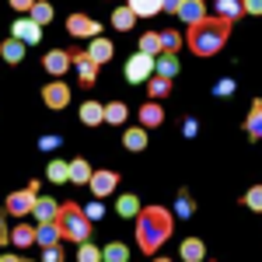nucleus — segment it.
Here are the masks:
<instances>
[{"instance_id":"f257e3e1","label":"nucleus","mask_w":262,"mask_h":262,"mask_svg":"<svg viewBox=\"0 0 262 262\" xmlns=\"http://www.w3.org/2000/svg\"><path fill=\"white\" fill-rule=\"evenodd\" d=\"M175 231V217L164 210V206H140L137 213V242H140L143 255H158L168 238Z\"/></svg>"},{"instance_id":"f03ea898","label":"nucleus","mask_w":262,"mask_h":262,"mask_svg":"<svg viewBox=\"0 0 262 262\" xmlns=\"http://www.w3.org/2000/svg\"><path fill=\"white\" fill-rule=\"evenodd\" d=\"M231 25H234V21L217 18V14H206V18H200L196 25H189L185 46H189L196 56H213V53H221L224 46H227V39H231Z\"/></svg>"},{"instance_id":"7ed1b4c3","label":"nucleus","mask_w":262,"mask_h":262,"mask_svg":"<svg viewBox=\"0 0 262 262\" xmlns=\"http://www.w3.org/2000/svg\"><path fill=\"white\" fill-rule=\"evenodd\" d=\"M56 224H60V238L63 242H84V238H91V221L84 217L81 203H74V200L60 206Z\"/></svg>"},{"instance_id":"20e7f679","label":"nucleus","mask_w":262,"mask_h":262,"mask_svg":"<svg viewBox=\"0 0 262 262\" xmlns=\"http://www.w3.org/2000/svg\"><path fill=\"white\" fill-rule=\"evenodd\" d=\"M35 196H39V185L32 182V185H25L18 192H11L7 203H4V210L11 213V217H25V213H32V206H35Z\"/></svg>"},{"instance_id":"39448f33","label":"nucleus","mask_w":262,"mask_h":262,"mask_svg":"<svg viewBox=\"0 0 262 262\" xmlns=\"http://www.w3.org/2000/svg\"><path fill=\"white\" fill-rule=\"evenodd\" d=\"M116 185H119V171H112V168L91 171V179H88V189L95 192V200H105V196H112V192H116Z\"/></svg>"},{"instance_id":"423d86ee","label":"nucleus","mask_w":262,"mask_h":262,"mask_svg":"<svg viewBox=\"0 0 262 262\" xmlns=\"http://www.w3.org/2000/svg\"><path fill=\"white\" fill-rule=\"evenodd\" d=\"M150 74H154V56H147V53H137V56H129V60H126V81H129V84L147 81Z\"/></svg>"},{"instance_id":"0eeeda50","label":"nucleus","mask_w":262,"mask_h":262,"mask_svg":"<svg viewBox=\"0 0 262 262\" xmlns=\"http://www.w3.org/2000/svg\"><path fill=\"white\" fill-rule=\"evenodd\" d=\"M42 101H46V108L60 112V108H67V105H70V88L56 77L53 84H46V88H42Z\"/></svg>"},{"instance_id":"6e6552de","label":"nucleus","mask_w":262,"mask_h":262,"mask_svg":"<svg viewBox=\"0 0 262 262\" xmlns=\"http://www.w3.org/2000/svg\"><path fill=\"white\" fill-rule=\"evenodd\" d=\"M11 35L18 42H25V46H35V42L42 39V25H35L28 14H21V18H14V25H11Z\"/></svg>"},{"instance_id":"1a4fd4ad","label":"nucleus","mask_w":262,"mask_h":262,"mask_svg":"<svg viewBox=\"0 0 262 262\" xmlns=\"http://www.w3.org/2000/svg\"><path fill=\"white\" fill-rule=\"evenodd\" d=\"M67 32H70L74 39H95V35H101V25L91 21L88 14H70V18H67Z\"/></svg>"},{"instance_id":"9d476101","label":"nucleus","mask_w":262,"mask_h":262,"mask_svg":"<svg viewBox=\"0 0 262 262\" xmlns=\"http://www.w3.org/2000/svg\"><path fill=\"white\" fill-rule=\"evenodd\" d=\"M70 67H77L81 88H91V84H95V77H98V63L91 60L88 53H70Z\"/></svg>"},{"instance_id":"9b49d317","label":"nucleus","mask_w":262,"mask_h":262,"mask_svg":"<svg viewBox=\"0 0 262 262\" xmlns=\"http://www.w3.org/2000/svg\"><path fill=\"white\" fill-rule=\"evenodd\" d=\"M42 67H46V74L63 77V74L70 70V53H67V49H49V53L42 56Z\"/></svg>"},{"instance_id":"f8f14e48","label":"nucleus","mask_w":262,"mask_h":262,"mask_svg":"<svg viewBox=\"0 0 262 262\" xmlns=\"http://www.w3.org/2000/svg\"><path fill=\"white\" fill-rule=\"evenodd\" d=\"M137 116H140V126L143 129H154V126H161L164 122V108H161V101H143L140 105V112H137Z\"/></svg>"},{"instance_id":"ddd939ff","label":"nucleus","mask_w":262,"mask_h":262,"mask_svg":"<svg viewBox=\"0 0 262 262\" xmlns=\"http://www.w3.org/2000/svg\"><path fill=\"white\" fill-rule=\"evenodd\" d=\"M122 147H126L129 154L147 150V129H143V126H129V129H122Z\"/></svg>"},{"instance_id":"4468645a","label":"nucleus","mask_w":262,"mask_h":262,"mask_svg":"<svg viewBox=\"0 0 262 262\" xmlns=\"http://www.w3.org/2000/svg\"><path fill=\"white\" fill-rule=\"evenodd\" d=\"M112 53H116V46H112V39H105V35H101V39L95 35V39H91V46H88V56L98 63V67L112 60Z\"/></svg>"},{"instance_id":"2eb2a0df","label":"nucleus","mask_w":262,"mask_h":262,"mask_svg":"<svg viewBox=\"0 0 262 262\" xmlns=\"http://www.w3.org/2000/svg\"><path fill=\"white\" fill-rule=\"evenodd\" d=\"M91 171H95V168L84 161V158H74V161H67V182H74V185H88Z\"/></svg>"},{"instance_id":"dca6fc26","label":"nucleus","mask_w":262,"mask_h":262,"mask_svg":"<svg viewBox=\"0 0 262 262\" xmlns=\"http://www.w3.org/2000/svg\"><path fill=\"white\" fill-rule=\"evenodd\" d=\"M175 14H179L185 25H196L200 18H206V4H203V0H182Z\"/></svg>"},{"instance_id":"f3484780","label":"nucleus","mask_w":262,"mask_h":262,"mask_svg":"<svg viewBox=\"0 0 262 262\" xmlns=\"http://www.w3.org/2000/svg\"><path fill=\"white\" fill-rule=\"evenodd\" d=\"M25 49H28V46H25V42H18L14 35L0 42V56H4V63H11V67H18V63L25 60Z\"/></svg>"},{"instance_id":"a211bd4d","label":"nucleus","mask_w":262,"mask_h":262,"mask_svg":"<svg viewBox=\"0 0 262 262\" xmlns=\"http://www.w3.org/2000/svg\"><path fill=\"white\" fill-rule=\"evenodd\" d=\"M35 242H39V245L63 242V238H60V224H56V221H39V227H35Z\"/></svg>"},{"instance_id":"6ab92c4d","label":"nucleus","mask_w":262,"mask_h":262,"mask_svg":"<svg viewBox=\"0 0 262 262\" xmlns=\"http://www.w3.org/2000/svg\"><path fill=\"white\" fill-rule=\"evenodd\" d=\"M129 116V108L122 105V101H108V105H101V119L108 122V126H122Z\"/></svg>"},{"instance_id":"aec40b11","label":"nucleus","mask_w":262,"mask_h":262,"mask_svg":"<svg viewBox=\"0 0 262 262\" xmlns=\"http://www.w3.org/2000/svg\"><path fill=\"white\" fill-rule=\"evenodd\" d=\"M32 213H35L39 221H56V213H60V203L49 200V196H35V206H32Z\"/></svg>"},{"instance_id":"412c9836","label":"nucleus","mask_w":262,"mask_h":262,"mask_svg":"<svg viewBox=\"0 0 262 262\" xmlns=\"http://www.w3.org/2000/svg\"><path fill=\"white\" fill-rule=\"evenodd\" d=\"M154 74L175 77V74H179V56H175V53H158V56H154Z\"/></svg>"},{"instance_id":"4be33fe9","label":"nucleus","mask_w":262,"mask_h":262,"mask_svg":"<svg viewBox=\"0 0 262 262\" xmlns=\"http://www.w3.org/2000/svg\"><path fill=\"white\" fill-rule=\"evenodd\" d=\"M126 7H129L137 18H154V14H161V0H126Z\"/></svg>"},{"instance_id":"5701e85b","label":"nucleus","mask_w":262,"mask_h":262,"mask_svg":"<svg viewBox=\"0 0 262 262\" xmlns=\"http://www.w3.org/2000/svg\"><path fill=\"white\" fill-rule=\"evenodd\" d=\"M147 81H150V88H147V95H150L154 101H161V98H168V95H171V77H161V74H150Z\"/></svg>"},{"instance_id":"b1692460","label":"nucleus","mask_w":262,"mask_h":262,"mask_svg":"<svg viewBox=\"0 0 262 262\" xmlns=\"http://www.w3.org/2000/svg\"><path fill=\"white\" fill-rule=\"evenodd\" d=\"M7 242L18 245V248H28V245H35V227H28V224H18L14 231H7Z\"/></svg>"},{"instance_id":"393cba45","label":"nucleus","mask_w":262,"mask_h":262,"mask_svg":"<svg viewBox=\"0 0 262 262\" xmlns=\"http://www.w3.org/2000/svg\"><path fill=\"white\" fill-rule=\"evenodd\" d=\"M245 129H248L252 140H259V137H262V101L259 98L252 101V108H248V122H245Z\"/></svg>"},{"instance_id":"a878e982","label":"nucleus","mask_w":262,"mask_h":262,"mask_svg":"<svg viewBox=\"0 0 262 262\" xmlns=\"http://www.w3.org/2000/svg\"><path fill=\"white\" fill-rule=\"evenodd\" d=\"M179 255L185 262H200L203 255H206V245H203L200 238H185V242H182V248H179Z\"/></svg>"},{"instance_id":"bb28decb","label":"nucleus","mask_w":262,"mask_h":262,"mask_svg":"<svg viewBox=\"0 0 262 262\" xmlns=\"http://www.w3.org/2000/svg\"><path fill=\"white\" fill-rule=\"evenodd\" d=\"M81 122L84 126H101V122H105L101 119V101H95V98L84 101L81 105Z\"/></svg>"},{"instance_id":"cd10ccee","label":"nucleus","mask_w":262,"mask_h":262,"mask_svg":"<svg viewBox=\"0 0 262 262\" xmlns=\"http://www.w3.org/2000/svg\"><path fill=\"white\" fill-rule=\"evenodd\" d=\"M213 7H217V18H227V21H238L245 14L242 0H213Z\"/></svg>"},{"instance_id":"c85d7f7f","label":"nucleus","mask_w":262,"mask_h":262,"mask_svg":"<svg viewBox=\"0 0 262 262\" xmlns=\"http://www.w3.org/2000/svg\"><path fill=\"white\" fill-rule=\"evenodd\" d=\"M28 18L35 21V25H49V21H53V4H49V0H35V4L28 7Z\"/></svg>"},{"instance_id":"c756f323","label":"nucleus","mask_w":262,"mask_h":262,"mask_svg":"<svg viewBox=\"0 0 262 262\" xmlns=\"http://www.w3.org/2000/svg\"><path fill=\"white\" fill-rule=\"evenodd\" d=\"M158 42H161V53H179V49H182V35L175 32V28L158 32Z\"/></svg>"},{"instance_id":"7c9ffc66","label":"nucleus","mask_w":262,"mask_h":262,"mask_svg":"<svg viewBox=\"0 0 262 262\" xmlns=\"http://www.w3.org/2000/svg\"><path fill=\"white\" fill-rule=\"evenodd\" d=\"M133 25H137V14H133L129 7H119V11L112 14V28H116V32H129Z\"/></svg>"},{"instance_id":"2f4dec72","label":"nucleus","mask_w":262,"mask_h":262,"mask_svg":"<svg viewBox=\"0 0 262 262\" xmlns=\"http://www.w3.org/2000/svg\"><path fill=\"white\" fill-rule=\"evenodd\" d=\"M116 210H119V217H126V221H129V217H137V213H140V200H137L133 192H129V196H119Z\"/></svg>"},{"instance_id":"473e14b6","label":"nucleus","mask_w":262,"mask_h":262,"mask_svg":"<svg viewBox=\"0 0 262 262\" xmlns=\"http://www.w3.org/2000/svg\"><path fill=\"white\" fill-rule=\"evenodd\" d=\"M101 259H105V262H126V259H129V248L119 245V242H112V245L101 248Z\"/></svg>"},{"instance_id":"72a5a7b5","label":"nucleus","mask_w":262,"mask_h":262,"mask_svg":"<svg viewBox=\"0 0 262 262\" xmlns=\"http://www.w3.org/2000/svg\"><path fill=\"white\" fill-rule=\"evenodd\" d=\"M140 53H147V56H158V53H161L158 32H143V35H140Z\"/></svg>"},{"instance_id":"f704fd0d","label":"nucleus","mask_w":262,"mask_h":262,"mask_svg":"<svg viewBox=\"0 0 262 262\" xmlns=\"http://www.w3.org/2000/svg\"><path fill=\"white\" fill-rule=\"evenodd\" d=\"M77 245H81V248H77V259H81V262H98L101 259V248H95L88 238H84V242H77Z\"/></svg>"},{"instance_id":"c9c22d12","label":"nucleus","mask_w":262,"mask_h":262,"mask_svg":"<svg viewBox=\"0 0 262 262\" xmlns=\"http://www.w3.org/2000/svg\"><path fill=\"white\" fill-rule=\"evenodd\" d=\"M46 175H49V182H67V161H49Z\"/></svg>"},{"instance_id":"e433bc0d","label":"nucleus","mask_w":262,"mask_h":262,"mask_svg":"<svg viewBox=\"0 0 262 262\" xmlns=\"http://www.w3.org/2000/svg\"><path fill=\"white\" fill-rule=\"evenodd\" d=\"M245 206H248L252 213H259V210H262V189H259V185H252V189H248V196H245Z\"/></svg>"},{"instance_id":"4c0bfd02","label":"nucleus","mask_w":262,"mask_h":262,"mask_svg":"<svg viewBox=\"0 0 262 262\" xmlns=\"http://www.w3.org/2000/svg\"><path fill=\"white\" fill-rule=\"evenodd\" d=\"M84 210V217H88V221L95 224V221H101V217H105V206H101V200H95V203H88V206H81Z\"/></svg>"},{"instance_id":"58836bf2","label":"nucleus","mask_w":262,"mask_h":262,"mask_svg":"<svg viewBox=\"0 0 262 262\" xmlns=\"http://www.w3.org/2000/svg\"><path fill=\"white\" fill-rule=\"evenodd\" d=\"M192 210H196V206H192V200H189V196L182 192V196H179V203H175V213H179L182 221H185V217H192Z\"/></svg>"},{"instance_id":"ea45409f","label":"nucleus","mask_w":262,"mask_h":262,"mask_svg":"<svg viewBox=\"0 0 262 262\" xmlns=\"http://www.w3.org/2000/svg\"><path fill=\"white\" fill-rule=\"evenodd\" d=\"M42 259H46V262H60V259H63L60 242H56V245H42Z\"/></svg>"},{"instance_id":"a19ab883","label":"nucleus","mask_w":262,"mask_h":262,"mask_svg":"<svg viewBox=\"0 0 262 262\" xmlns=\"http://www.w3.org/2000/svg\"><path fill=\"white\" fill-rule=\"evenodd\" d=\"M231 91H234V81H231V77H224V81H217V88H213V95H217V98H227Z\"/></svg>"},{"instance_id":"79ce46f5","label":"nucleus","mask_w":262,"mask_h":262,"mask_svg":"<svg viewBox=\"0 0 262 262\" xmlns=\"http://www.w3.org/2000/svg\"><path fill=\"white\" fill-rule=\"evenodd\" d=\"M245 14H262V0H242Z\"/></svg>"},{"instance_id":"37998d69","label":"nucleus","mask_w":262,"mask_h":262,"mask_svg":"<svg viewBox=\"0 0 262 262\" xmlns=\"http://www.w3.org/2000/svg\"><path fill=\"white\" fill-rule=\"evenodd\" d=\"M39 147H42V150H53V147H60V137L49 133V137H42V140H39Z\"/></svg>"},{"instance_id":"c03bdc74","label":"nucleus","mask_w":262,"mask_h":262,"mask_svg":"<svg viewBox=\"0 0 262 262\" xmlns=\"http://www.w3.org/2000/svg\"><path fill=\"white\" fill-rule=\"evenodd\" d=\"M7 4H11L14 11H21V14H28V7H32L35 0H7Z\"/></svg>"},{"instance_id":"a18cd8bd","label":"nucleus","mask_w":262,"mask_h":262,"mask_svg":"<svg viewBox=\"0 0 262 262\" xmlns=\"http://www.w3.org/2000/svg\"><path fill=\"white\" fill-rule=\"evenodd\" d=\"M179 4H182V0H161V14H175Z\"/></svg>"},{"instance_id":"49530a36","label":"nucleus","mask_w":262,"mask_h":262,"mask_svg":"<svg viewBox=\"0 0 262 262\" xmlns=\"http://www.w3.org/2000/svg\"><path fill=\"white\" fill-rule=\"evenodd\" d=\"M196 129H200L196 119H185V126H182V133H185V137H196Z\"/></svg>"},{"instance_id":"de8ad7c7","label":"nucleus","mask_w":262,"mask_h":262,"mask_svg":"<svg viewBox=\"0 0 262 262\" xmlns=\"http://www.w3.org/2000/svg\"><path fill=\"white\" fill-rule=\"evenodd\" d=\"M0 245H7V224H4V210H0Z\"/></svg>"}]
</instances>
